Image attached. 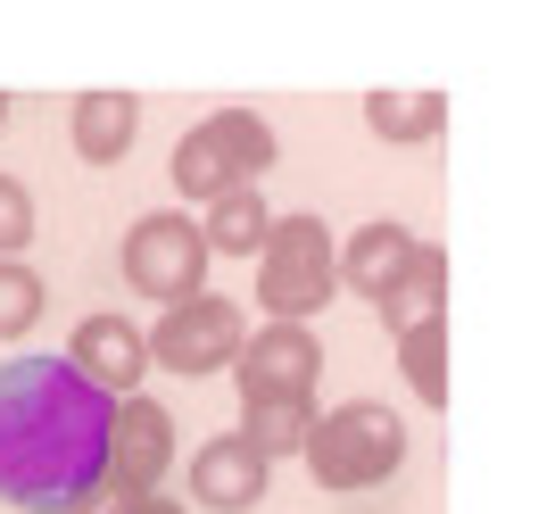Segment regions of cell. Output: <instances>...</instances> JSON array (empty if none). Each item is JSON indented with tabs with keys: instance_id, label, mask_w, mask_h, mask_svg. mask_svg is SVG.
I'll return each mask as SVG.
<instances>
[{
	"instance_id": "obj_9",
	"label": "cell",
	"mask_w": 555,
	"mask_h": 514,
	"mask_svg": "<svg viewBox=\"0 0 555 514\" xmlns=\"http://www.w3.org/2000/svg\"><path fill=\"white\" fill-rule=\"evenodd\" d=\"M67 365L92 390H108V398H133L141 390V374H150V340H141L125 316H83L75 324V349H67Z\"/></svg>"
},
{
	"instance_id": "obj_7",
	"label": "cell",
	"mask_w": 555,
	"mask_h": 514,
	"mask_svg": "<svg viewBox=\"0 0 555 514\" xmlns=\"http://www.w3.org/2000/svg\"><path fill=\"white\" fill-rule=\"evenodd\" d=\"M241 407H315V374L324 349L307 324H266L257 340H241Z\"/></svg>"
},
{
	"instance_id": "obj_4",
	"label": "cell",
	"mask_w": 555,
	"mask_h": 514,
	"mask_svg": "<svg viewBox=\"0 0 555 514\" xmlns=\"http://www.w3.org/2000/svg\"><path fill=\"white\" fill-rule=\"evenodd\" d=\"M332 291H340V249L324 216H274L257 249V299L274 307V324H307L315 307H332Z\"/></svg>"
},
{
	"instance_id": "obj_10",
	"label": "cell",
	"mask_w": 555,
	"mask_h": 514,
	"mask_svg": "<svg viewBox=\"0 0 555 514\" xmlns=\"http://www.w3.org/2000/svg\"><path fill=\"white\" fill-rule=\"evenodd\" d=\"M266 457H257L241 432H224V440H208L199 457H191V498L199 506H216V514H249L257 498H266Z\"/></svg>"
},
{
	"instance_id": "obj_11",
	"label": "cell",
	"mask_w": 555,
	"mask_h": 514,
	"mask_svg": "<svg viewBox=\"0 0 555 514\" xmlns=\"http://www.w3.org/2000/svg\"><path fill=\"white\" fill-rule=\"evenodd\" d=\"M440 299H448V257H440V249H415V257H406V274H398L373 307H382L390 340H406V332L440 324Z\"/></svg>"
},
{
	"instance_id": "obj_16",
	"label": "cell",
	"mask_w": 555,
	"mask_h": 514,
	"mask_svg": "<svg viewBox=\"0 0 555 514\" xmlns=\"http://www.w3.org/2000/svg\"><path fill=\"white\" fill-rule=\"evenodd\" d=\"M398 365H406V382H415L423 407H440L448 398V316L423 324V332H406V340H398Z\"/></svg>"
},
{
	"instance_id": "obj_15",
	"label": "cell",
	"mask_w": 555,
	"mask_h": 514,
	"mask_svg": "<svg viewBox=\"0 0 555 514\" xmlns=\"http://www.w3.org/2000/svg\"><path fill=\"white\" fill-rule=\"evenodd\" d=\"M365 125L382 141H431L448 125V100L440 92H373L365 100Z\"/></svg>"
},
{
	"instance_id": "obj_12",
	"label": "cell",
	"mask_w": 555,
	"mask_h": 514,
	"mask_svg": "<svg viewBox=\"0 0 555 514\" xmlns=\"http://www.w3.org/2000/svg\"><path fill=\"white\" fill-rule=\"evenodd\" d=\"M415 249H423V241L406 233V224H390V216H382V224H365V233H348V249H340V282H357L365 299H382V291L406 274V257H415Z\"/></svg>"
},
{
	"instance_id": "obj_20",
	"label": "cell",
	"mask_w": 555,
	"mask_h": 514,
	"mask_svg": "<svg viewBox=\"0 0 555 514\" xmlns=\"http://www.w3.org/2000/svg\"><path fill=\"white\" fill-rule=\"evenodd\" d=\"M150 498H158V490H125V481H108V473H100V490L83 498V506H75V514H141V506H150Z\"/></svg>"
},
{
	"instance_id": "obj_8",
	"label": "cell",
	"mask_w": 555,
	"mask_h": 514,
	"mask_svg": "<svg viewBox=\"0 0 555 514\" xmlns=\"http://www.w3.org/2000/svg\"><path fill=\"white\" fill-rule=\"evenodd\" d=\"M175 465V415L158 398H116V423H108V481L125 490H158V473Z\"/></svg>"
},
{
	"instance_id": "obj_13",
	"label": "cell",
	"mask_w": 555,
	"mask_h": 514,
	"mask_svg": "<svg viewBox=\"0 0 555 514\" xmlns=\"http://www.w3.org/2000/svg\"><path fill=\"white\" fill-rule=\"evenodd\" d=\"M141 133V100L133 92H83L75 100V150L92 166H116Z\"/></svg>"
},
{
	"instance_id": "obj_19",
	"label": "cell",
	"mask_w": 555,
	"mask_h": 514,
	"mask_svg": "<svg viewBox=\"0 0 555 514\" xmlns=\"http://www.w3.org/2000/svg\"><path fill=\"white\" fill-rule=\"evenodd\" d=\"M25 241H34V200L17 175H0V257H17Z\"/></svg>"
},
{
	"instance_id": "obj_6",
	"label": "cell",
	"mask_w": 555,
	"mask_h": 514,
	"mask_svg": "<svg viewBox=\"0 0 555 514\" xmlns=\"http://www.w3.org/2000/svg\"><path fill=\"white\" fill-rule=\"evenodd\" d=\"M241 299H224V291H199V299H175L158 316V332H150V357H158L166 374H183V382H199V374H224L232 357H241Z\"/></svg>"
},
{
	"instance_id": "obj_5",
	"label": "cell",
	"mask_w": 555,
	"mask_h": 514,
	"mask_svg": "<svg viewBox=\"0 0 555 514\" xmlns=\"http://www.w3.org/2000/svg\"><path fill=\"white\" fill-rule=\"evenodd\" d=\"M125 282H133L141 299H199L208 291V241H199V224L175 208L141 216L133 233H125Z\"/></svg>"
},
{
	"instance_id": "obj_18",
	"label": "cell",
	"mask_w": 555,
	"mask_h": 514,
	"mask_svg": "<svg viewBox=\"0 0 555 514\" xmlns=\"http://www.w3.org/2000/svg\"><path fill=\"white\" fill-rule=\"evenodd\" d=\"M34 316H42V274L17 266V257H0V340H17Z\"/></svg>"
},
{
	"instance_id": "obj_2",
	"label": "cell",
	"mask_w": 555,
	"mask_h": 514,
	"mask_svg": "<svg viewBox=\"0 0 555 514\" xmlns=\"http://www.w3.org/2000/svg\"><path fill=\"white\" fill-rule=\"evenodd\" d=\"M315 490H382L398 465H406V423L382 407V398H348L324 423H307L299 440Z\"/></svg>"
},
{
	"instance_id": "obj_17",
	"label": "cell",
	"mask_w": 555,
	"mask_h": 514,
	"mask_svg": "<svg viewBox=\"0 0 555 514\" xmlns=\"http://www.w3.org/2000/svg\"><path fill=\"white\" fill-rule=\"evenodd\" d=\"M307 423H315V407H241V440L274 465V457H299Z\"/></svg>"
},
{
	"instance_id": "obj_21",
	"label": "cell",
	"mask_w": 555,
	"mask_h": 514,
	"mask_svg": "<svg viewBox=\"0 0 555 514\" xmlns=\"http://www.w3.org/2000/svg\"><path fill=\"white\" fill-rule=\"evenodd\" d=\"M141 514H183V506H175V498H150V506H141Z\"/></svg>"
},
{
	"instance_id": "obj_1",
	"label": "cell",
	"mask_w": 555,
	"mask_h": 514,
	"mask_svg": "<svg viewBox=\"0 0 555 514\" xmlns=\"http://www.w3.org/2000/svg\"><path fill=\"white\" fill-rule=\"evenodd\" d=\"M116 398L92 390L67 357H9L0 365V506L75 514L108 473Z\"/></svg>"
},
{
	"instance_id": "obj_3",
	"label": "cell",
	"mask_w": 555,
	"mask_h": 514,
	"mask_svg": "<svg viewBox=\"0 0 555 514\" xmlns=\"http://www.w3.org/2000/svg\"><path fill=\"white\" fill-rule=\"evenodd\" d=\"M274 166V125L257 108H216L208 125H191L183 150H175V191L183 200H224V191H257Z\"/></svg>"
},
{
	"instance_id": "obj_22",
	"label": "cell",
	"mask_w": 555,
	"mask_h": 514,
	"mask_svg": "<svg viewBox=\"0 0 555 514\" xmlns=\"http://www.w3.org/2000/svg\"><path fill=\"white\" fill-rule=\"evenodd\" d=\"M0 125H9V100H0Z\"/></svg>"
},
{
	"instance_id": "obj_14",
	"label": "cell",
	"mask_w": 555,
	"mask_h": 514,
	"mask_svg": "<svg viewBox=\"0 0 555 514\" xmlns=\"http://www.w3.org/2000/svg\"><path fill=\"white\" fill-rule=\"evenodd\" d=\"M266 233H274V208H266L257 191H224V200L208 208V224H199L208 257H257V249H266Z\"/></svg>"
}]
</instances>
